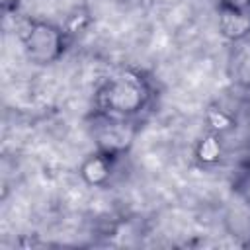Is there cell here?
I'll list each match as a JSON object with an SVG mask.
<instances>
[{
    "mask_svg": "<svg viewBox=\"0 0 250 250\" xmlns=\"http://www.w3.org/2000/svg\"><path fill=\"white\" fill-rule=\"evenodd\" d=\"M219 27L223 35L230 39H240L250 31V16L244 10L227 4L223 6L221 16H219Z\"/></svg>",
    "mask_w": 250,
    "mask_h": 250,
    "instance_id": "3957f363",
    "label": "cell"
},
{
    "mask_svg": "<svg viewBox=\"0 0 250 250\" xmlns=\"http://www.w3.org/2000/svg\"><path fill=\"white\" fill-rule=\"evenodd\" d=\"M145 98L146 90L143 86V80L133 74H123L111 80L100 94L102 105L111 113H133L143 105Z\"/></svg>",
    "mask_w": 250,
    "mask_h": 250,
    "instance_id": "6da1fadb",
    "label": "cell"
},
{
    "mask_svg": "<svg viewBox=\"0 0 250 250\" xmlns=\"http://www.w3.org/2000/svg\"><path fill=\"white\" fill-rule=\"evenodd\" d=\"M248 150H250V146H248Z\"/></svg>",
    "mask_w": 250,
    "mask_h": 250,
    "instance_id": "ba28073f",
    "label": "cell"
},
{
    "mask_svg": "<svg viewBox=\"0 0 250 250\" xmlns=\"http://www.w3.org/2000/svg\"><path fill=\"white\" fill-rule=\"evenodd\" d=\"M248 129H250V113H248Z\"/></svg>",
    "mask_w": 250,
    "mask_h": 250,
    "instance_id": "52a82bcc",
    "label": "cell"
},
{
    "mask_svg": "<svg viewBox=\"0 0 250 250\" xmlns=\"http://www.w3.org/2000/svg\"><path fill=\"white\" fill-rule=\"evenodd\" d=\"M25 47L33 61L49 62L61 51V33L47 23H33L25 35Z\"/></svg>",
    "mask_w": 250,
    "mask_h": 250,
    "instance_id": "7a4b0ae2",
    "label": "cell"
},
{
    "mask_svg": "<svg viewBox=\"0 0 250 250\" xmlns=\"http://www.w3.org/2000/svg\"><path fill=\"white\" fill-rule=\"evenodd\" d=\"M219 154H221V145H219V141L215 137H207L197 146V156L203 162H215L219 158Z\"/></svg>",
    "mask_w": 250,
    "mask_h": 250,
    "instance_id": "5b68a950",
    "label": "cell"
},
{
    "mask_svg": "<svg viewBox=\"0 0 250 250\" xmlns=\"http://www.w3.org/2000/svg\"><path fill=\"white\" fill-rule=\"evenodd\" d=\"M209 123L217 129V131H227L230 127V117L227 113H223L221 109H209Z\"/></svg>",
    "mask_w": 250,
    "mask_h": 250,
    "instance_id": "8992f818",
    "label": "cell"
},
{
    "mask_svg": "<svg viewBox=\"0 0 250 250\" xmlns=\"http://www.w3.org/2000/svg\"><path fill=\"white\" fill-rule=\"evenodd\" d=\"M80 172H82V178L88 184L98 186V184L107 180V176H109V162H107L105 156H92V158H88L84 162Z\"/></svg>",
    "mask_w": 250,
    "mask_h": 250,
    "instance_id": "277c9868",
    "label": "cell"
}]
</instances>
